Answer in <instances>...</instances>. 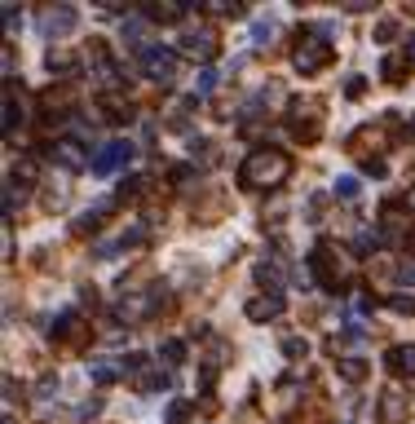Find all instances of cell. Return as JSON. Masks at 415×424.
I'll list each match as a JSON object with an SVG mask.
<instances>
[{
	"label": "cell",
	"instance_id": "1",
	"mask_svg": "<svg viewBox=\"0 0 415 424\" xmlns=\"http://www.w3.org/2000/svg\"><path fill=\"white\" fill-rule=\"evenodd\" d=\"M291 173V160L283 151H270V146H261V151H252L248 160H243L239 168V177H243V186H252V190H265V186H278V181H287Z\"/></svg>",
	"mask_w": 415,
	"mask_h": 424
},
{
	"label": "cell",
	"instance_id": "2",
	"mask_svg": "<svg viewBox=\"0 0 415 424\" xmlns=\"http://www.w3.org/2000/svg\"><path fill=\"white\" fill-rule=\"evenodd\" d=\"M332 62V44L327 40H305L296 53H291V67L300 71V76H314V71H323Z\"/></svg>",
	"mask_w": 415,
	"mask_h": 424
},
{
	"label": "cell",
	"instance_id": "3",
	"mask_svg": "<svg viewBox=\"0 0 415 424\" xmlns=\"http://www.w3.org/2000/svg\"><path fill=\"white\" fill-rule=\"evenodd\" d=\"M310 278L319 287H327V292H336V283H340V274H336V257H332V248H314L310 252Z\"/></svg>",
	"mask_w": 415,
	"mask_h": 424
},
{
	"label": "cell",
	"instance_id": "4",
	"mask_svg": "<svg viewBox=\"0 0 415 424\" xmlns=\"http://www.w3.org/2000/svg\"><path fill=\"white\" fill-rule=\"evenodd\" d=\"M142 62H146V76H151L155 84H173V71H177V53H168V49H146L142 53Z\"/></svg>",
	"mask_w": 415,
	"mask_h": 424
},
{
	"label": "cell",
	"instance_id": "5",
	"mask_svg": "<svg viewBox=\"0 0 415 424\" xmlns=\"http://www.w3.org/2000/svg\"><path fill=\"white\" fill-rule=\"evenodd\" d=\"M133 160V142H106L102 151L93 155V173H115Z\"/></svg>",
	"mask_w": 415,
	"mask_h": 424
},
{
	"label": "cell",
	"instance_id": "6",
	"mask_svg": "<svg viewBox=\"0 0 415 424\" xmlns=\"http://www.w3.org/2000/svg\"><path fill=\"white\" fill-rule=\"evenodd\" d=\"M181 53L186 58H212L217 53V35L208 27H190L186 35H181Z\"/></svg>",
	"mask_w": 415,
	"mask_h": 424
},
{
	"label": "cell",
	"instance_id": "7",
	"mask_svg": "<svg viewBox=\"0 0 415 424\" xmlns=\"http://www.w3.org/2000/svg\"><path fill=\"white\" fill-rule=\"evenodd\" d=\"M248 314L252 323H270V319H278L283 314V292H265V296H256V300H248Z\"/></svg>",
	"mask_w": 415,
	"mask_h": 424
},
{
	"label": "cell",
	"instance_id": "8",
	"mask_svg": "<svg viewBox=\"0 0 415 424\" xmlns=\"http://www.w3.org/2000/svg\"><path fill=\"white\" fill-rule=\"evenodd\" d=\"M71 27H76V9H49V14H40V31L53 40V35H67Z\"/></svg>",
	"mask_w": 415,
	"mask_h": 424
},
{
	"label": "cell",
	"instance_id": "9",
	"mask_svg": "<svg viewBox=\"0 0 415 424\" xmlns=\"http://www.w3.org/2000/svg\"><path fill=\"white\" fill-rule=\"evenodd\" d=\"M384 367L393 375H415V345H393L384 358Z\"/></svg>",
	"mask_w": 415,
	"mask_h": 424
},
{
	"label": "cell",
	"instance_id": "10",
	"mask_svg": "<svg viewBox=\"0 0 415 424\" xmlns=\"http://www.w3.org/2000/svg\"><path fill=\"white\" fill-rule=\"evenodd\" d=\"M380 420L384 424H402V420H407V402H402V393H384L380 398Z\"/></svg>",
	"mask_w": 415,
	"mask_h": 424
},
{
	"label": "cell",
	"instance_id": "11",
	"mask_svg": "<svg viewBox=\"0 0 415 424\" xmlns=\"http://www.w3.org/2000/svg\"><path fill=\"white\" fill-rule=\"evenodd\" d=\"M407 67H411L407 49H402V53H389V58H384V67H380V76H384L389 84H398V80H402V71H407Z\"/></svg>",
	"mask_w": 415,
	"mask_h": 424
},
{
	"label": "cell",
	"instance_id": "12",
	"mask_svg": "<svg viewBox=\"0 0 415 424\" xmlns=\"http://www.w3.org/2000/svg\"><path fill=\"white\" fill-rule=\"evenodd\" d=\"M89 375H93L97 384H111L115 375H119V367H115L111 358H93V362H89Z\"/></svg>",
	"mask_w": 415,
	"mask_h": 424
},
{
	"label": "cell",
	"instance_id": "13",
	"mask_svg": "<svg viewBox=\"0 0 415 424\" xmlns=\"http://www.w3.org/2000/svg\"><path fill=\"white\" fill-rule=\"evenodd\" d=\"M190 14V9L186 5H151V9H146V18H155V22H177V18H186Z\"/></svg>",
	"mask_w": 415,
	"mask_h": 424
},
{
	"label": "cell",
	"instance_id": "14",
	"mask_svg": "<svg viewBox=\"0 0 415 424\" xmlns=\"http://www.w3.org/2000/svg\"><path fill=\"white\" fill-rule=\"evenodd\" d=\"M58 160H62L67 168H84V155H80V142H62V146L53 151Z\"/></svg>",
	"mask_w": 415,
	"mask_h": 424
},
{
	"label": "cell",
	"instance_id": "15",
	"mask_svg": "<svg viewBox=\"0 0 415 424\" xmlns=\"http://www.w3.org/2000/svg\"><path fill=\"white\" fill-rule=\"evenodd\" d=\"M340 375H345V380H367V362L362 358H340Z\"/></svg>",
	"mask_w": 415,
	"mask_h": 424
},
{
	"label": "cell",
	"instance_id": "16",
	"mask_svg": "<svg viewBox=\"0 0 415 424\" xmlns=\"http://www.w3.org/2000/svg\"><path fill=\"white\" fill-rule=\"evenodd\" d=\"M217 80H221V76H217L212 67H203V71H199V80H194V93H199V98H203V93H212V89H217Z\"/></svg>",
	"mask_w": 415,
	"mask_h": 424
},
{
	"label": "cell",
	"instance_id": "17",
	"mask_svg": "<svg viewBox=\"0 0 415 424\" xmlns=\"http://www.w3.org/2000/svg\"><path fill=\"white\" fill-rule=\"evenodd\" d=\"M190 155H194V160H203V164H212V160H217L212 142H203V137H194V142H190Z\"/></svg>",
	"mask_w": 415,
	"mask_h": 424
},
{
	"label": "cell",
	"instance_id": "18",
	"mask_svg": "<svg viewBox=\"0 0 415 424\" xmlns=\"http://www.w3.org/2000/svg\"><path fill=\"white\" fill-rule=\"evenodd\" d=\"M358 190H362L358 177H340L336 181V199H358Z\"/></svg>",
	"mask_w": 415,
	"mask_h": 424
},
{
	"label": "cell",
	"instance_id": "19",
	"mask_svg": "<svg viewBox=\"0 0 415 424\" xmlns=\"http://www.w3.org/2000/svg\"><path fill=\"white\" fill-rule=\"evenodd\" d=\"M186 416H190V402H186V398L168 402V424H186Z\"/></svg>",
	"mask_w": 415,
	"mask_h": 424
},
{
	"label": "cell",
	"instance_id": "20",
	"mask_svg": "<svg viewBox=\"0 0 415 424\" xmlns=\"http://www.w3.org/2000/svg\"><path fill=\"white\" fill-rule=\"evenodd\" d=\"M375 244H380V235H371V230H367V235L353 239V252H358V257H371V248H375Z\"/></svg>",
	"mask_w": 415,
	"mask_h": 424
},
{
	"label": "cell",
	"instance_id": "21",
	"mask_svg": "<svg viewBox=\"0 0 415 424\" xmlns=\"http://www.w3.org/2000/svg\"><path fill=\"white\" fill-rule=\"evenodd\" d=\"M160 354H164V362H181V358H186V345H181V341H164Z\"/></svg>",
	"mask_w": 415,
	"mask_h": 424
},
{
	"label": "cell",
	"instance_id": "22",
	"mask_svg": "<svg viewBox=\"0 0 415 424\" xmlns=\"http://www.w3.org/2000/svg\"><path fill=\"white\" fill-rule=\"evenodd\" d=\"M142 181H146V177H124V186H119V199H137V195H142Z\"/></svg>",
	"mask_w": 415,
	"mask_h": 424
},
{
	"label": "cell",
	"instance_id": "23",
	"mask_svg": "<svg viewBox=\"0 0 415 424\" xmlns=\"http://www.w3.org/2000/svg\"><path fill=\"white\" fill-rule=\"evenodd\" d=\"M283 354H287V358H300V354H310V345H305L300 336H287V341H283Z\"/></svg>",
	"mask_w": 415,
	"mask_h": 424
},
{
	"label": "cell",
	"instance_id": "24",
	"mask_svg": "<svg viewBox=\"0 0 415 424\" xmlns=\"http://www.w3.org/2000/svg\"><path fill=\"white\" fill-rule=\"evenodd\" d=\"M389 305H393V314H415V296H393Z\"/></svg>",
	"mask_w": 415,
	"mask_h": 424
},
{
	"label": "cell",
	"instance_id": "25",
	"mask_svg": "<svg viewBox=\"0 0 415 424\" xmlns=\"http://www.w3.org/2000/svg\"><path fill=\"white\" fill-rule=\"evenodd\" d=\"M252 35H256V44H265V35H274V22L256 18V27H252Z\"/></svg>",
	"mask_w": 415,
	"mask_h": 424
},
{
	"label": "cell",
	"instance_id": "26",
	"mask_svg": "<svg viewBox=\"0 0 415 424\" xmlns=\"http://www.w3.org/2000/svg\"><path fill=\"white\" fill-rule=\"evenodd\" d=\"M345 93H349V98H362V93H367V80H362V76H353V80L345 84Z\"/></svg>",
	"mask_w": 415,
	"mask_h": 424
},
{
	"label": "cell",
	"instance_id": "27",
	"mask_svg": "<svg viewBox=\"0 0 415 424\" xmlns=\"http://www.w3.org/2000/svg\"><path fill=\"white\" fill-rule=\"evenodd\" d=\"M375 35H380V40H393V35H398V27H393V22H389V18H384V22H380V27H375Z\"/></svg>",
	"mask_w": 415,
	"mask_h": 424
},
{
	"label": "cell",
	"instance_id": "28",
	"mask_svg": "<svg viewBox=\"0 0 415 424\" xmlns=\"http://www.w3.org/2000/svg\"><path fill=\"white\" fill-rule=\"evenodd\" d=\"M97 411H102V398H93V402H84V407H80V416H97Z\"/></svg>",
	"mask_w": 415,
	"mask_h": 424
},
{
	"label": "cell",
	"instance_id": "29",
	"mask_svg": "<svg viewBox=\"0 0 415 424\" xmlns=\"http://www.w3.org/2000/svg\"><path fill=\"white\" fill-rule=\"evenodd\" d=\"M407 58L415 62V35H407Z\"/></svg>",
	"mask_w": 415,
	"mask_h": 424
},
{
	"label": "cell",
	"instance_id": "30",
	"mask_svg": "<svg viewBox=\"0 0 415 424\" xmlns=\"http://www.w3.org/2000/svg\"><path fill=\"white\" fill-rule=\"evenodd\" d=\"M411 137H415V124H411Z\"/></svg>",
	"mask_w": 415,
	"mask_h": 424
}]
</instances>
